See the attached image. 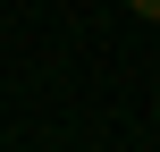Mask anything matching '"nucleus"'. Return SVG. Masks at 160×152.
Wrapping results in <instances>:
<instances>
[{"instance_id": "f257e3e1", "label": "nucleus", "mask_w": 160, "mask_h": 152, "mask_svg": "<svg viewBox=\"0 0 160 152\" xmlns=\"http://www.w3.org/2000/svg\"><path fill=\"white\" fill-rule=\"evenodd\" d=\"M127 8H135V17H152V25H160V0H127Z\"/></svg>"}]
</instances>
